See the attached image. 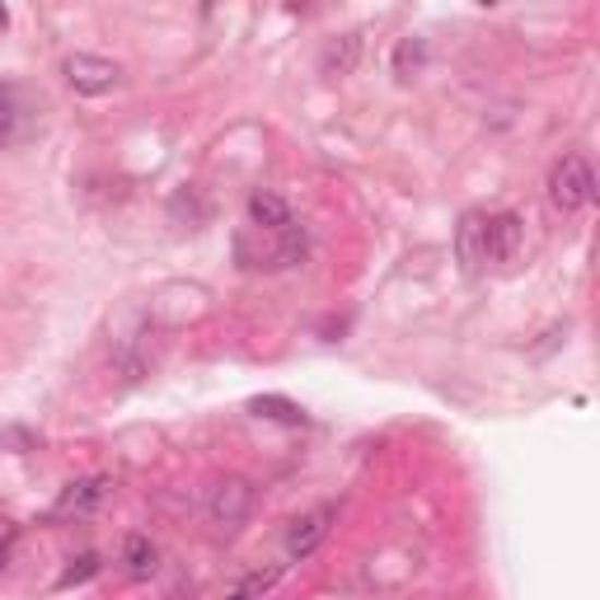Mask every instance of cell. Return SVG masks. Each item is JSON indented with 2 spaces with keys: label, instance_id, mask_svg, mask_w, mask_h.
Masks as SVG:
<instances>
[{
  "label": "cell",
  "instance_id": "7",
  "mask_svg": "<svg viewBox=\"0 0 600 600\" xmlns=\"http://www.w3.org/2000/svg\"><path fill=\"white\" fill-rule=\"evenodd\" d=\"M249 226H254V230H267V235H287V230L296 226L287 197L267 193V188H254V193H249Z\"/></svg>",
  "mask_w": 600,
  "mask_h": 600
},
{
  "label": "cell",
  "instance_id": "6",
  "mask_svg": "<svg viewBox=\"0 0 600 600\" xmlns=\"http://www.w3.org/2000/svg\"><path fill=\"white\" fill-rule=\"evenodd\" d=\"M334 520H338V507H314V512H305V516H296L291 530H287V554H291V559L314 554V549L324 544V535H328V526H334Z\"/></svg>",
  "mask_w": 600,
  "mask_h": 600
},
{
  "label": "cell",
  "instance_id": "17",
  "mask_svg": "<svg viewBox=\"0 0 600 600\" xmlns=\"http://www.w3.org/2000/svg\"><path fill=\"white\" fill-rule=\"evenodd\" d=\"M5 24H10V14H5V10H0V28H5Z\"/></svg>",
  "mask_w": 600,
  "mask_h": 600
},
{
  "label": "cell",
  "instance_id": "12",
  "mask_svg": "<svg viewBox=\"0 0 600 600\" xmlns=\"http://www.w3.org/2000/svg\"><path fill=\"white\" fill-rule=\"evenodd\" d=\"M277 577H281V563H273V567H254V573H249L240 587L230 591V600H259L263 591H273L277 587Z\"/></svg>",
  "mask_w": 600,
  "mask_h": 600
},
{
  "label": "cell",
  "instance_id": "13",
  "mask_svg": "<svg viewBox=\"0 0 600 600\" xmlns=\"http://www.w3.org/2000/svg\"><path fill=\"white\" fill-rule=\"evenodd\" d=\"M422 57H428L422 38H404L399 47H394V75H399V81H413V71L422 67Z\"/></svg>",
  "mask_w": 600,
  "mask_h": 600
},
{
  "label": "cell",
  "instance_id": "11",
  "mask_svg": "<svg viewBox=\"0 0 600 600\" xmlns=\"http://www.w3.org/2000/svg\"><path fill=\"white\" fill-rule=\"evenodd\" d=\"M259 418H273V422H291V428H300V422H305V413H300V404H291V399H281V394H259L254 404Z\"/></svg>",
  "mask_w": 600,
  "mask_h": 600
},
{
  "label": "cell",
  "instance_id": "9",
  "mask_svg": "<svg viewBox=\"0 0 600 600\" xmlns=\"http://www.w3.org/2000/svg\"><path fill=\"white\" fill-rule=\"evenodd\" d=\"M357 57H361V38L357 34H343V38H328L324 43L320 67H324V75H347V71L357 67Z\"/></svg>",
  "mask_w": 600,
  "mask_h": 600
},
{
  "label": "cell",
  "instance_id": "14",
  "mask_svg": "<svg viewBox=\"0 0 600 600\" xmlns=\"http://www.w3.org/2000/svg\"><path fill=\"white\" fill-rule=\"evenodd\" d=\"M14 122H20V94L14 85H0V146L14 136Z\"/></svg>",
  "mask_w": 600,
  "mask_h": 600
},
{
  "label": "cell",
  "instance_id": "2",
  "mask_svg": "<svg viewBox=\"0 0 600 600\" xmlns=\"http://www.w3.org/2000/svg\"><path fill=\"white\" fill-rule=\"evenodd\" d=\"M249 507H254V488H249V479H216L212 493H207V516L216 530H240L249 520Z\"/></svg>",
  "mask_w": 600,
  "mask_h": 600
},
{
  "label": "cell",
  "instance_id": "10",
  "mask_svg": "<svg viewBox=\"0 0 600 600\" xmlns=\"http://www.w3.org/2000/svg\"><path fill=\"white\" fill-rule=\"evenodd\" d=\"M122 563H128L132 577H151L155 573V544L146 535H128V540H122Z\"/></svg>",
  "mask_w": 600,
  "mask_h": 600
},
{
  "label": "cell",
  "instance_id": "5",
  "mask_svg": "<svg viewBox=\"0 0 600 600\" xmlns=\"http://www.w3.org/2000/svg\"><path fill=\"white\" fill-rule=\"evenodd\" d=\"M520 244H526V226H520L516 212L488 216V267H507V263H516Z\"/></svg>",
  "mask_w": 600,
  "mask_h": 600
},
{
  "label": "cell",
  "instance_id": "16",
  "mask_svg": "<svg viewBox=\"0 0 600 600\" xmlns=\"http://www.w3.org/2000/svg\"><path fill=\"white\" fill-rule=\"evenodd\" d=\"M14 544H20V526H14V520H0V567L10 563Z\"/></svg>",
  "mask_w": 600,
  "mask_h": 600
},
{
  "label": "cell",
  "instance_id": "3",
  "mask_svg": "<svg viewBox=\"0 0 600 600\" xmlns=\"http://www.w3.org/2000/svg\"><path fill=\"white\" fill-rule=\"evenodd\" d=\"M122 81V67L108 57H94V52H75L67 57V85L75 94H85V99H94V94H108Z\"/></svg>",
  "mask_w": 600,
  "mask_h": 600
},
{
  "label": "cell",
  "instance_id": "1",
  "mask_svg": "<svg viewBox=\"0 0 600 600\" xmlns=\"http://www.w3.org/2000/svg\"><path fill=\"white\" fill-rule=\"evenodd\" d=\"M591 197H596V173H591V165L581 160V155H563V160L549 169V202H554V212L573 216V212L587 207Z\"/></svg>",
  "mask_w": 600,
  "mask_h": 600
},
{
  "label": "cell",
  "instance_id": "15",
  "mask_svg": "<svg viewBox=\"0 0 600 600\" xmlns=\"http://www.w3.org/2000/svg\"><path fill=\"white\" fill-rule=\"evenodd\" d=\"M94 573H99V559H94V554H81V559H75V563L67 567V573H61V587H75V581H89Z\"/></svg>",
  "mask_w": 600,
  "mask_h": 600
},
{
  "label": "cell",
  "instance_id": "4",
  "mask_svg": "<svg viewBox=\"0 0 600 600\" xmlns=\"http://www.w3.org/2000/svg\"><path fill=\"white\" fill-rule=\"evenodd\" d=\"M455 259H460L465 277H483L488 273V216L483 212H465L460 230H455Z\"/></svg>",
  "mask_w": 600,
  "mask_h": 600
},
{
  "label": "cell",
  "instance_id": "8",
  "mask_svg": "<svg viewBox=\"0 0 600 600\" xmlns=\"http://www.w3.org/2000/svg\"><path fill=\"white\" fill-rule=\"evenodd\" d=\"M108 483L104 473H89V479H75L67 493H61V502H57V516H71V512H89V507H99V502L108 497Z\"/></svg>",
  "mask_w": 600,
  "mask_h": 600
}]
</instances>
